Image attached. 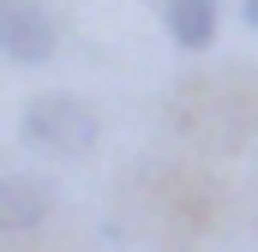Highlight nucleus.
<instances>
[{
  "mask_svg": "<svg viewBox=\"0 0 258 252\" xmlns=\"http://www.w3.org/2000/svg\"><path fill=\"white\" fill-rule=\"evenodd\" d=\"M54 210V192L36 174H0V234H30Z\"/></svg>",
  "mask_w": 258,
  "mask_h": 252,
  "instance_id": "3",
  "label": "nucleus"
},
{
  "mask_svg": "<svg viewBox=\"0 0 258 252\" xmlns=\"http://www.w3.org/2000/svg\"><path fill=\"white\" fill-rule=\"evenodd\" d=\"M18 132H24V144L42 150V156H84L102 126H96V108H90L84 96H72V90H42V96L24 102Z\"/></svg>",
  "mask_w": 258,
  "mask_h": 252,
  "instance_id": "1",
  "label": "nucleus"
},
{
  "mask_svg": "<svg viewBox=\"0 0 258 252\" xmlns=\"http://www.w3.org/2000/svg\"><path fill=\"white\" fill-rule=\"evenodd\" d=\"M60 48L42 0H0V54L12 66H48Z\"/></svg>",
  "mask_w": 258,
  "mask_h": 252,
  "instance_id": "2",
  "label": "nucleus"
},
{
  "mask_svg": "<svg viewBox=\"0 0 258 252\" xmlns=\"http://www.w3.org/2000/svg\"><path fill=\"white\" fill-rule=\"evenodd\" d=\"M168 36L180 42V48H210L216 42V0H168Z\"/></svg>",
  "mask_w": 258,
  "mask_h": 252,
  "instance_id": "4",
  "label": "nucleus"
},
{
  "mask_svg": "<svg viewBox=\"0 0 258 252\" xmlns=\"http://www.w3.org/2000/svg\"><path fill=\"white\" fill-rule=\"evenodd\" d=\"M240 18H246V24L258 30V0H240Z\"/></svg>",
  "mask_w": 258,
  "mask_h": 252,
  "instance_id": "5",
  "label": "nucleus"
}]
</instances>
